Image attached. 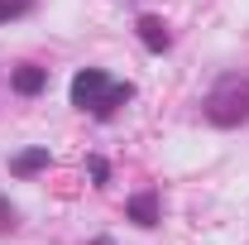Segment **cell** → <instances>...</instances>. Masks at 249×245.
Masks as SVG:
<instances>
[{
	"instance_id": "obj_1",
	"label": "cell",
	"mask_w": 249,
	"mask_h": 245,
	"mask_svg": "<svg viewBox=\"0 0 249 245\" xmlns=\"http://www.w3.org/2000/svg\"><path fill=\"white\" fill-rule=\"evenodd\" d=\"M67 96H72V106H77V111H91L96 121H110L124 101L134 96V82H115V77H110V72H101V67H82V72L72 77Z\"/></svg>"
},
{
	"instance_id": "obj_2",
	"label": "cell",
	"mask_w": 249,
	"mask_h": 245,
	"mask_svg": "<svg viewBox=\"0 0 249 245\" xmlns=\"http://www.w3.org/2000/svg\"><path fill=\"white\" fill-rule=\"evenodd\" d=\"M206 121L220 125V130H235V125L249 121V77H240V72L220 77L206 92Z\"/></svg>"
},
{
	"instance_id": "obj_3",
	"label": "cell",
	"mask_w": 249,
	"mask_h": 245,
	"mask_svg": "<svg viewBox=\"0 0 249 245\" xmlns=\"http://www.w3.org/2000/svg\"><path fill=\"white\" fill-rule=\"evenodd\" d=\"M124 216H129L134 226H144V231H149V226H158V192H154V187L134 192V197L124 202Z\"/></svg>"
},
{
	"instance_id": "obj_4",
	"label": "cell",
	"mask_w": 249,
	"mask_h": 245,
	"mask_svg": "<svg viewBox=\"0 0 249 245\" xmlns=\"http://www.w3.org/2000/svg\"><path fill=\"white\" fill-rule=\"evenodd\" d=\"M10 87H15L19 96H38L43 87H48V67H34V62L15 67V72H10Z\"/></svg>"
},
{
	"instance_id": "obj_5",
	"label": "cell",
	"mask_w": 249,
	"mask_h": 245,
	"mask_svg": "<svg viewBox=\"0 0 249 245\" xmlns=\"http://www.w3.org/2000/svg\"><path fill=\"white\" fill-rule=\"evenodd\" d=\"M48 163H53V154H48V144H38V149L15 154V159H10V173H15V178H34V173H43Z\"/></svg>"
},
{
	"instance_id": "obj_6",
	"label": "cell",
	"mask_w": 249,
	"mask_h": 245,
	"mask_svg": "<svg viewBox=\"0 0 249 245\" xmlns=\"http://www.w3.org/2000/svg\"><path fill=\"white\" fill-rule=\"evenodd\" d=\"M134 29H139V39H144V48H149V53H168L173 34H168V24H163L158 15H144V20H139Z\"/></svg>"
},
{
	"instance_id": "obj_7",
	"label": "cell",
	"mask_w": 249,
	"mask_h": 245,
	"mask_svg": "<svg viewBox=\"0 0 249 245\" xmlns=\"http://www.w3.org/2000/svg\"><path fill=\"white\" fill-rule=\"evenodd\" d=\"M29 10H34V0H0V24H10V20H19Z\"/></svg>"
},
{
	"instance_id": "obj_8",
	"label": "cell",
	"mask_w": 249,
	"mask_h": 245,
	"mask_svg": "<svg viewBox=\"0 0 249 245\" xmlns=\"http://www.w3.org/2000/svg\"><path fill=\"white\" fill-rule=\"evenodd\" d=\"M87 168H91V183H96V187H106V183H110V163H106L101 154H91V159H87Z\"/></svg>"
},
{
	"instance_id": "obj_9",
	"label": "cell",
	"mask_w": 249,
	"mask_h": 245,
	"mask_svg": "<svg viewBox=\"0 0 249 245\" xmlns=\"http://www.w3.org/2000/svg\"><path fill=\"white\" fill-rule=\"evenodd\" d=\"M15 221H19V212H15V207L0 197V231H15Z\"/></svg>"
},
{
	"instance_id": "obj_10",
	"label": "cell",
	"mask_w": 249,
	"mask_h": 245,
	"mask_svg": "<svg viewBox=\"0 0 249 245\" xmlns=\"http://www.w3.org/2000/svg\"><path fill=\"white\" fill-rule=\"evenodd\" d=\"M91 245H115V241H110V236H96V241Z\"/></svg>"
}]
</instances>
